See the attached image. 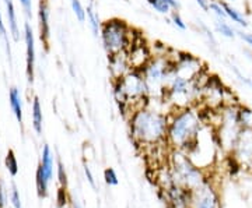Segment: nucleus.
I'll return each instance as SVG.
<instances>
[{
  "mask_svg": "<svg viewBox=\"0 0 252 208\" xmlns=\"http://www.w3.org/2000/svg\"><path fill=\"white\" fill-rule=\"evenodd\" d=\"M168 125L167 115L143 106L136 109L130 116V134L140 144H157L167 137Z\"/></svg>",
  "mask_w": 252,
  "mask_h": 208,
  "instance_id": "nucleus-1",
  "label": "nucleus"
},
{
  "mask_svg": "<svg viewBox=\"0 0 252 208\" xmlns=\"http://www.w3.org/2000/svg\"><path fill=\"white\" fill-rule=\"evenodd\" d=\"M150 98L164 100L167 87L175 76V64L167 54H156L140 70Z\"/></svg>",
  "mask_w": 252,
  "mask_h": 208,
  "instance_id": "nucleus-2",
  "label": "nucleus"
},
{
  "mask_svg": "<svg viewBox=\"0 0 252 208\" xmlns=\"http://www.w3.org/2000/svg\"><path fill=\"white\" fill-rule=\"evenodd\" d=\"M200 120L198 113L192 108L178 109L170 120L167 137L170 143L178 148H193V144L198 140Z\"/></svg>",
  "mask_w": 252,
  "mask_h": 208,
  "instance_id": "nucleus-3",
  "label": "nucleus"
},
{
  "mask_svg": "<svg viewBox=\"0 0 252 208\" xmlns=\"http://www.w3.org/2000/svg\"><path fill=\"white\" fill-rule=\"evenodd\" d=\"M114 97L121 108H132L137 105V109L147 105L144 100H149V91L140 70H130L122 78L114 81Z\"/></svg>",
  "mask_w": 252,
  "mask_h": 208,
  "instance_id": "nucleus-4",
  "label": "nucleus"
},
{
  "mask_svg": "<svg viewBox=\"0 0 252 208\" xmlns=\"http://www.w3.org/2000/svg\"><path fill=\"white\" fill-rule=\"evenodd\" d=\"M133 29L122 18H109L102 23L99 38L105 52L108 54H117L127 52L133 44Z\"/></svg>",
  "mask_w": 252,
  "mask_h": 208,
  "instance_id": "nucleus-5",
  "label": "nucleus"
},
{
  "mask_svg": "<svg viewBox=\"0 0 252 208\" xmlns=\"http://www.w3.org/2000/svg\"><path fill=\"white\" fill-rule=\"evenodd\" d=\"M175 179H178L180 183L187 186L189 189H196L199 184H202V176L198 168H195L185 155L177 153L175 154Z\"/></svg>",
  "mask_w": 252,
  "mask_h": 208,
  "instance_id": "nucleus-6",
  "label": "nucleus"
},
{
  "mask_svg": "<svg viewBox=\"0 0 252 208\" xmlns=\"http://www.w3.org/2000/svg\"><path fill=\"white\" fill-rule=\"evenodd\" d=\"M174 64H175V73L188 80H193L203 73V66L200 59L187 52L178 54L177 59L174 60Z\"/></svg>",
  "mask_w": 252,
  "mask_h": 208,
  "instance_id": "nucleus-7",
  "label": "nucleus"
},
{
  "mask_svg": "<svg viewBox=\"0 0 252 208\" xmlns=\"http://www.w3.org/2000/svg\"><path fill=\"white\" fill-rule=\"evenodd\" d=\"M227 88L216 76H207L202 85V100L209 102V106H221L225 101Z\"/></svg>",
  "mask_w": 252,
  "mask_h": 208,
  "instance_id": "nucleus-8",
  "label": "nucleus"
},
{
  "mask_svg": "<svg viewBox=\"0 0 252 208\" xmlns=\"http://www.w3.org/2000/svg\"><path fill=\"white\" fill-rule=\"evenodd\" d=\"M193 208H220L217 193L209 183H202L193 190Z\"/></svg>",
  "mask_w": 252,
  "mask_h": 208,
  "instance_id": "nucleus-9",
  "label": "nucleus"
},
{
  "mask_svg": "<svg viewBox=\"0 0 252 208\" xmlns=\"http://www.w3.org/2000/svg\"><path fill=\"white\" fill-rule=\"evenodd\" d=\"M126 53H127V60H129L132 70H142L144 66L150 62V59L153 57L149 46L142 41H137V39L133 41V44L130 45Z\"/></svg>",
  "mask_w": 252,
  "mask_h": 208,
  "instance_id": "nucleus-10",
  "label": "nucleus"
},
{
  "mask_svg": "<svg viewBox=\"0 0 252 208\" xmlns=\"http://www.w3.org/2000/svg\"><path fill=\"white\" fill-rule=\"evenodd\" d=\"M234 158L245 165H252V129H243L235 143Z\"/></svg>",
  "mask_w": 252,
  "mask_h": 208,
  "instance_id": "nucleus-11",
  "label": "nucleus"
},
{
  "mask_svg": "<svg viewBox=\"0 0 252 208\" xmlns=\"http://www.w3.org/2000/svg\"><path fill=\"white\" fill-rule=\"evenodd\" d=\"M108 69L114 81L122 78L125 74L132 70L129 60H127V53L122 52V53L117 54H108Z\"/></svg>",
  "mask_w": 252,
  "mask_h": 208,
  "instance_id": "nucleus-12",
  "label": "nucleus"
},
{
  "mask_svg": "<svg viewBox=\"0 0 252 208\" xmlns=\"http://www.w3.org/2000/svg\"><path fill=\"white\" fill-rule=\"evenodd\" d=\"M24 39L27 46V78L28 82L34 81V66H35V45H34V34L31 26L26 23L24 26Z\"/></svg>",
  "mask_w": 252,
  "mask_h": 208,
  "instance_id": "nucleus-13",
  "label": "nucleus"
},
{
  "mask_svg": "<svg viewBox=\"0 0 252 208\" xmlns=\"http://www.w3.org/2000/svg\"><path fill=\"white\" fill-rule=\"evenodd\" d=\"M38 18H39V36L44 45L48 46V41L51 36V26H49V9L45 0L39 1L38 6Z\"/></svg>",
  "mask_w": 252,
  "mask_h": 208,
  "instance_id": "nucleus-14",
  "label": "nucleus"
},
{
  "mask_svg": "<svg viewBox=\"0 0 252 208\" xmlns=\"http://www.w3.org/2000/svg\"><path fill=\"white\" fill-rule=\"evenodd\" d=\"M221 4H223V9L225 11V16H227V18L230 21H233L234 24H237V26H240V27L243 28L248 27V21H247L245 16H244L240 10L235 9L234 6H231L228 1H224V0H221Z\"/></svg>",
  "mask_w": 252,
  "mask_h": 208,
  "instance_id": "nucleus-15",
  "label": "nucleus"
},
{
  "mask_svg": "<svg viewBox=\"0 0 252 208\" xmlns=\"http://www.w3.org/2000/svg\"><path fill=\"white\" fill-rule=\"evenodd\" d=\"M157 13L171 14L172 10H180L178 0H146Z\"/></svg>",
  "mask_w": 252,
  "mask_h": 208,
  "instance_id": "nucleus-16",
  "label": "nucleus"
},
{
  "mask_svg": "<svg viewBox=\"0 0 252 208\" xmlns=\"http://www.w3.org/2000/svg\"><path fill=\"white\" fill-rule=\"evenodd\" d=\"M9 100H10V106L13 109L14 115L17 120L21 123L23 122V104H21V95H20V91L13 87L9 92Z\"/></svg>",
  "mask_w": 252,
  "mask_h": 208,
  "instance_id": "nucleus-17",
  "label": "nucleus"
},
{
  "mask_svg": "<svg viewBox=\"0 0 252 208\" xmlns=\"http://www.w3.org/2000/svg\"><path fill=\"white\" fill-rule=\"evenodd\" d=\"M4 3H6V10H7V18H9L10 31H11V34H13L14 41H18V39H20V29H18L17 17H16L14 4H13V1H11V0H4Z\"/></svg>",
  "mask_w": 252,
  "mask_h": 208,
  "instance_id": "nucleus-18",
  "label": "nucleus"
},
{
  "mask_svg": "<svg viewBox=\"0 0 252 208\" xmlns=\"http://www.w3.org/2000/svg\"><path fill=\"white\" fill-rule=\"evenodd\" d=\"M86 16H87V23H89V26H90L93 35L95 36V38H98L99 32H101V26H102V23L99 21L98 13L93 9V6H87V9H86Z\"/></svg>",
  "mask_w": 252,
  "mask_h": 208,
  "instance_id": "nucleus-19",
  "label": "nucleus"
},
{
  "mask_svg": "<svg viewBox=\"0 0 252 208\" xmlns=\"http://www.w3.org/2000/svg\"><path fill=\"white\" fill-rule=\"evenodd\" d=\"M39 168L42 169V172L45 175V178L49 181L52 178V168H54V161H52V153L51 148L45 145L44 147V153H42V159H41V165Z\"/></svg>",
  "mask_w": 252,
  "mask_h": 208,
  "instance_id": "nucleus-20",
  "label": "nucleus"
},
{
  "mask_svg": "<svg viewBox=\"0 0 252 208\" xmlns=\"http://www.w3.org/2000/svg\"><path fill=\"white\" fill-rule=\"evenodd\" d=\"M215 28H216L217 34H220V35L224 36L227 39H234L235 36H237V31L225 20H217L216 18Z\"/></svg>",
  "mask_w": 252,
  "mask_h": 208,
  "instance_id": "nucleus-21",
  "label": "nucleus"
},
{
  "mask_svg": "<svg viewBox=\"0 0 252 208\" xmlns=\"http://www.w3.org/2000/svg\"><path fill=\"white\" fill-rule=\"evenodd\" d=\"M32 125L38 134L42 133V108L38 98H34V104H32Z\"/></svg>",
  "mask_w": 252,
  "mask_h": 208,
  "instance_id": "nucleus-22",
  "label": "nucleus"
},
{
  "mask_svg": "<svg viewBox=\"0 0 252 208\" xmlns=\"http://www.w3.org/2000/svg\"><path fill=\"white\" fill-rule=\"evenodd\" d=\"M240 123L243 129H252V109L247 106H240Z\"/></svg>",
  "mask_w": 252,
  "mask_h": 208,
  "instance_id": "nucleus-23",
  "label": "nucleus"
},
{
  "mask_svg": "<svg viewBox=\"0 0 252 208\" xmlns=\"http://www.w3.org/2000/svg\"><path fill=\"white\" fill-rule=\"evenodd\" d=\"M70 3H72V9H73V13H74V16L76 18L80 21V23H84L86 21V9L83 7V4H81L80 0H70Z\"/></svg>",
  "mask_w": 252,
  "mask_h": 208,
  "instance_id": "nucleus-24",
  "label": "nucleus"
},
{
  "mask_svg": "<svg viewBox=\"0 0 252 208\" xmlns=\"http://www.w3.org/2000/svg\"><path fill=\"white\" fill-rule=\"evenodd\" d=\"M209 11H212L217 20H227V16H225V11L223 9L221 1H210V10Z\"/></svg>",
  "mask_w": 252,
  "mask_h": 208,
  "instance_id": "nucleus-25",
  "label": "nucleus"
},
{
  "mask_svg": "<svg viewBox=\"0 0 252 208\" xmlns=\"http://www.w3.org/2000/svg\"><path fill=\"white\" fill-rule=\"evenodd\" d=\"M6 166L9 169V172L11 175H17L18 172V165H17V159L14 156V153L13 151H9L7 153V156H6Z\"/></svg>",
  "mask_w": 252,
  "mask_h": 208,
  "instance_id": "nucleus-26",
  "label": "nucleus"
},
{
  "mask_svg": "<svg viewBox=\"0 0 252 208\" xmlns=\"http://www.w3.org/2000/svg\"><path fill=\"white\" fill-rule=\"evenodd\" d=\"M171 23L175 26V27L178 28V29H181V31H185L187 29V23L182 20V17H181V14L178 13V10H172L171 11Z\"/></svg>",
  "mask_w": 252,
  "mask_h": 208,
  "instance_id": "nucleus-27",
  "label": "nucleus"
},
{
  "mask_svg": "<svg viewBox=\"0 0 252 208\" xmlns=\"http://www.w3.org/2000/svg\"><path fill=\"white\" fill-rule=\"evenodd\" d=\"M0 36L3 38L4 44H6V51H7V54L11 56V52H10V44H9V36H7V31H6V27H4V23H3V17H1V13H0Z\"/></svg>",
  "mask_w": 252,
  "mask_h": 208,
  "instance_id": "nucleus-28",
  "label": "nucleus"
},
{
  "mask_svg": "<svg viewBox=\"0 0 252 208\" xmlns=\"http://www.w3.org/2000/svg\"><path fill=\"white\" fill-rule=\"evenodd\" d=\"M104 178H105V182L108 183L109 186L118 184L117 173H115V171H114L112 168H108V169H105V172H104Z\"/></svg>",
  "mask_w": 252,
  "mask_h": 208,
  "instance_id": "nucleus-29",
  "label": "nucleus"
},
{
  "mask_svg": "<svg viewBox=\"0 0 252 208\" xmlns=\"http://www.w3.org/2000/svg\"><path fill=\"white\" fill-rule=\"evenodd\" d=\"M199 24H200V27H202V31L205 32V35H206L209 44H212L213 46H216L217 41H216V38H215V35H213V32H212V31L209 29V27H207V26H205L202 21H199Z\"/></svg>",
  "mask_w": 252,
  "mask_h": 208,
  "instance_id": "nucleus-30",
  "label": "nucleus"
},
{
  "mask_svg": "<svg viewBox=\"0 0 252 208\" xmlns=\"http://www.w3.org/2000/svg\"><path fill=\"white\" fill-rule=\"evenodd\" d=\"M237 36H240L244 42L252 49V34H247V32H243V31H237Z\"/></svg>",
  "mask_w": 252,
  "mask_h": 208,
  "instance_id": "nucleus-31",
  "label": "nucleus"
},
{
  "mask_svg": "<svg viewBox=\"0 0 252 208\" xmlns=\"http://www.w3.org/2000/svg\"><path fill=\"white\" fill-rule=\"evenodd\" d=\"M11 201H13V206L16 208H21V203H20V196H18V191L16 187H13V193H11Z\"/></svg>",
  "mask_w": 252,
  "mask_h": 208,
  "instance_id": "nucleus-32",
  "label": "nucleus"
},
{
  "mask_svg": "<svg viewBox=\"0 0 252 208\" xmlns=\"http://www.w3.org/2000/svg\"><path fill=\"white\" fill-rule=\"evenodd\" d=\"M195 1L199 6V9H202L203 11H209L210 10V0H195Z\"/></svg>",
  "mask_w": 252,
  "mask_h": 208,
  "instance_id": "nucleus-33",
  "label": "nucleus"
},
{
  "mask_svg": "<svg viewBox=\"0 0 252 208\" xmlns=\"http://www.w3.org/2000/svg\"><path fill=\"white\" fill-rule=\"evenodd\" d=\"M58 171H59V181L62 183L63 186H66V173H64V169H63V165L62 162L59 161V168H58Z\"/></svg>",
  "mask_w": 252,
  "mask_h": 208,
  "instance_id": "nucleus-34",
  "label": "nucleus"
},
{
  "mask_svg": "<svg viewBox=\"0 0 252 208\" xmlns=\"http://www.w3.org/2000/svg\"><path fill=\"white\" fill-rule=\"evenodd\" d=\"M20 3L23 4L28 17H31V0H20Z\"/></svg>",
  "mask_w": 252,
  "mask_h": 208,
  "instance_id": "nucleus-35",
  "label": "nucleus"
},
{
  "mask_svg": "<svg viewBox=\"0 0 252 208\" xmlns=\"http://www.w3.org/2000/svg\"><path fill=\"white\" fill-rule=\"evenodd\" d=\"M84 172H86V176H87V179H89V182H90L91 186H93V187H95V183H94V178H93V173H91L90 168H89V166H86V168H84Z\"/></svg>",
  "mask_w": 252,
  "mask_h": 208,
  "instance_id": "nucleus-36",
  "label": "nucleus"
},
{
  "mask_svg": "<svg viewBox=\"0 0 252 208\" xmlns=\"http://www.w3.org/2000/svg\"><path fill=\"white\" fill-rule=\"evenodd\" d=\"M4 204V199H3V190H1V183H0V208Z\"/></svg>",
  "mask_w": 252,
  "mask_h": 208,
  "instance_id": "nucleus-37",
  "label": "nucleus"
},
{
  "mask_svg": "<svg viewBox=\"0 0 252 208\" xmlns=\"http://www.w3.org/2000/svg\"><path fill=\"white\" fill-rule=\"evenodd\" d=\"M73 206H74V208H80V207H79V204H77V203H74Z\"/></svg>",
  "mask_w": 252,
  "mask_h": 208,
  "instance_id": "nucleus-38",
  "label": "nucleus"
},
{
  "mask_svg": "<svg viewBox=\"0 0 252 208\" xmlns=\"http://www.w3.org/2000/svg\"><path fill=\"white\" fill-rule=\"evenodd\" d=\"M227 1H235V0H227Z\"/></svg>",
  "mask_w": 252,
  "mask_h": 208,
  "instance_id": "nucleus-39",
  "label": "nucleus"
},
{
  "mask_svg": "<svg viewBox=\"0 0 252 208\" xmlns=\"http://www.w3.org/2000/svg\"><path fill=\"white\" fill-rule=\"evenodd\" d=\"M250 85H251V87H252V80H251V84H250Z\"/></svg>",
  "mask_w": 252,
  "mask_h": 208,
  "instance_id": "nucleus-40",
  "label": "nucleus"
},
{
  "mask_svg": "<svg viewBox=\"0 0 252 208\" xmlns=\"http://www.w3.org/2000/svg\"><path fill=\"white\" fill-rule=\"evenodd\" d=\"M91 1H93V0H91Z\"/></svg>",
  "mask_w": 252,
  "mask_h": 208,
  "instance_id": "nucleus-41",
  "label": "nucleus"
}]
</instances>
